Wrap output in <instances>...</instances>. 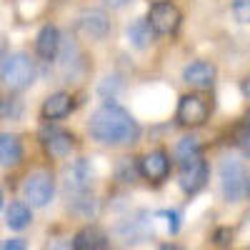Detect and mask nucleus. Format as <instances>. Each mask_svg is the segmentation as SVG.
Returning a JSON list of instances; mask_svg holds the SVG:
<instances>
[{"mask_svg":"<svg viewBox=\"0 0 250 250\" xmlns=\"http://www.w3.org/2000/svg\"><path fill=\"white\" fill-rule=\"evenodd\" d=\"M88 130L103 145H128L135 143L140 135V128L133 120V115L115 103H103L90 115Z\"/></svg>","mask_w":250,"mask_h":250,"instance_id":"1","label":"nucleus"},{"mask_svg":"<svg viewBox=\"0 0 250 250\" xmlns=\"http://www.w3.org/2000/svg\"><path fill=\"white\" fill-rule=\"evenodd\" d=\"M248 185H250V178H248V170L243 160L228 155L223 158L220 163V188H223V195L228 203H238L248 195Z\"/></svg>","mask_w":250,"mask_h":250,"instance_id":"2","label":"nucleus"},{"mask_svg":"<svg viewBox=\"0 0 250 250\" xmlns=\"http://www.w3.org/2000/svg\"><path fill=\"white\" fill-rule=\"evenodd\" d=\"M0 78H3V83L10 90H25L35 78V65L25 53H10L3 60Z\"/></svg>","mask_w":250,"mask_h":250,"instance_id":"3","label":"nucleus"},{"mask_svg":"<svg viewBox=\"0 0 250 250\" xmlns=\"http://www.w3.org/2000/svg\"><path fill=\"white\" fill-rule=\"evenodd\" d=\"M23 195L33 208H45L55 195V180L45 170H35L23 183Z\"/></svg>","mask_w":250,"mask_h":250,"instance_id":"4","label":"nucleus"},{"mask_svg":"<svg viewBox=\"0 0 250 250\" xmlns=\"http://www.w3.org/2000/svg\"><path fill=\"white\" fill-rule=\"evenodd\" d=\"M178 123L185 125V128H198V125H203L208 120V115H210V105H208V100L198 93H188L180 98L178 103Z\"/></svg>","mask_w":250,"mask_h":250,"instance_id":"5","label":"nucleus"},{"mask_svg":"<svg viewBox=\"0 0 250 250\" xmlns=\"http://www.w3.org/2000/svg\"><path fill=\"white\" fill-rule=\"evenodd\" d=\"M148 23L153 28V33L158 35H170L178 30L180 25V10L168 3V0H158V3L150 5V13H148Z\"/></svg>","mask_w":250,"mask_h":250,"instance_id":"6","label":"nucleus"},{"mask_svg":"<svg viewBox=\"0 0 250 250\" xmlns=\"http://www.w3.org/2000/svg\"><path fill=\"white\" fill-rule=\"evenodd\" d=\"M153 235V218L148 213H135L130 218L120 220L118 225V238L125 243V245H135V243H143Z\"/></svg>","mask_w":250,"mask_h":250,"instance_id":"7","label":"nucleus"},{"mask_svg":"<svg viewBox=\"0 0 250 250\" xmlns=\"http://www.w3.org/2000/svg\"><path fill=\"white\" fill-rule=\"evenodd\" d=\"M208 175H210V168H208V163L203 158L183 165V173H180V188H183V193L195 195L198 190H203L205 183H208Z\"/></svg>","mask_w":250,"mask_h":250,"instance_id":"8","label":"nucleus"},{"mask_svg":"<svg viewBox=\"0 0 250 250\" xmlns=\"http://www.w3.org/2000/svg\"><path fill=\"white\" fill-rule=\"evenodd\" d=\"M140 175L145 180H150V183H163L165 178H168L170 173V158L165 150H150L148 155H145L140 160Z\"/></svg>","mask_w":250,"mask_h":250,"instance_id":"9","label":"nucleus"},{"mask_svg":"<svg viewBox=\"0 0 250 250\" xmlns=\"http://www.w3.org/2000/svg\"><path fill=\"white\" fill-rule=\"evenodd\" d=\"M215 75H218L215 65H213V62H208V60H195V62H190V65L183 70V80L190 88H195V90L210 88L215 83Z\"/></svg>","mask_w":250,"mask_h":250,"instance_id":"10","label":"nucleus"},{"mask_svg":"<svg viewBox=\"0 0 250 250\" xmlns=\"http://www.w3.org/2000/svg\"><path fill=\"white\" fill-rule=\"evenodd\" d=\"M78 30L90 40H103L110 30V20L103 10H85L78 18Z\"/></svg>","mask_w":250,"mask_h":250,"instance_id":"11","label":"nucleus"},{"mask_svg":"<svg viewBox=\"0 0 250 250\" xmlns=\"http://www.w3.org/2000/svg\"><path fill=\"white\" fill-rule=\"evenodd\" d=\"M105 245H108V235L98 225L80 228L73 238V250H105Z\"/></svg>","mask_w":250,"mask_h":250,"instance_id":"12","label":"nucleus"},{"mask_svg":"<svg viewBox=\"0 0 250 250\" xmlns=\"http://www.w3.org/2000/svg\"><path fill=\"white\" fill-rule=\"evenodd\" d=\"M75 108V103L70 98V93H53L45 103H43V118L45 120H62V118H68Z\"/></svg>","mask_w":250,"mask_h":250,"instance_id":"13","label":"nucleus"},{"mask_svg":"<svg viewBox=\"0 0 250 250\" xmlns=\"http://www.w3.org/2000/svg\"><path fill=\"white\" fill-rule=\"evenodd\" d=\"M43 145L48 155L53 158H65L70 150H73V135L65 133V130H58V128H50L43 133Z\"/></svg>","mask_w":250,"mask_h":250,"instance_id":"14","label":"nucleus"},{"mask_svg":"<svg viewBox=\"0 0 250 250\" xmlns=\"http://www.w3.org/2000/svg\"><path fill=\"white\" fill-rule=\"evenodd\" d=\"M60 50V33L55 25H45L35 38V53L43 60H53Z\"/></svg>","mask_w":250,"mask_h":250,"instance_id":"15","label":"nucleus"},{"mask_svg":"<svg viewBox=\"0 0 250 250\" xmlns=\"http://www.w3.org/2000/svg\"><path fill=\"white\" fill-rule=\"evenodd\" d=\"M30 223H33V213H30L28 203L13 200L8 205V210H5V225L10 228V230H23V228H28Z\"/></svg>","mask_w":250,"mask_h":250,"instance_id":"16","label":"nucleus"},{"mask_svg":"<svg viewBox=\"0 0 250 250\" xmlns=\"http://www.w3.org/2000/svg\"><path fill=\"white\" fill-rule=\"evenodd\" d=\"M20 158H23V145H20L18 135H10V133H0V165H18Z\"/></svg>","mask_w":250,"mask_h":250,"instance_id":"17","label":"nucleus"},{"mask_svg":"<svg viewBox=\"0 0 250 250\" xmlns=\"http://www.w3.org/2000/svg\"><path fill=\"white\" fill-rule=\"evenodd\" d=\"M125 35H128V43L133 48H138V50H145L153 43V28L148 23V18L145 20L140 18V20H135V23H130L128 30H125Z\"/></svg>","mask_w":250,"mask_h":250,"instance_id":"18","label":"nucleus"},{"mask_svg":"<svg viewBox=\"0 0 250 250\" xmlns=\"http://www.w3.org/2000/svg\"><path fill=\"white\" fill-rule=\"evenodd\" d=\"M198 158H200V140L198 138L188 135V138L178 140V145H175V160L180 165H188V163H193Z\"/></svg>","mask_w":250,"mask_h":250,"instance_id":"19","label":"nucleus"},{"mask_svg":"<svg viewBox=\"0 0 250 250\" xmlns=\"http://www.w3.org/2000/svg\"><path fill=\"white\" fill-rule=\"evenodd\" d=\"M233 15L238 23H250V0H233Z\"/></svg>","mask_w":250,"mask_h":250,"instance_id":"20","label":"nucleus"},{"mask_svg":"<svg viewBox=\"0 0 250 250\" xmlns=\"http://www.w3.org/2000/svg\"><path fill=\"white\" fill-rule=\"evenodd\" d=\"M135 175H140V168H133V165H130V160H128V158H123L120 168H118V178H120L123 183H130Z\"/></svg>","mask_w":250,"mask_h":250,"instance_id":"21","label":"nucleus"},{"mask_svg":"<svg viewBox=\"0 0 250 250\" xmlns=\"http://www.w3.org/2000/svg\"><path fill=\"white\" fill-rule=\"evenodd\" d=\"M118 88H120V83H118V78H115V75H113V78L108 75V78H103V83H100V95H103V98H108V95L113 98Z\"/></svg>","mask_w":250,"mask_h":250,"instance_id":"22","label":"nucleus"},{"mask_svg":"<svg viewBox=\"0 0 250 250\" xmlns=\"http://www.w3.org/2000/svg\"><path fill=\"white\" fill-rule=\"evenodd\" d=\"M0 250H28L25 238H8L0 243Z\"/></svg>","mask_w":250,"mask_h":250,"instance_id":"23","label":"nucleus"},{"mask_svg":"<svg viewBox=\"0 0 250 250\" xmlns=\"http://www.w3.org/2000/svg\"><path fill=\"white\" fill-rule=\"evenodd\" d=\"M163 218L168 220V230L175 235V233L180 230V213H175V210H165V213H163Z\"/></svg>","mask_w":250,"mask_h":250,"instance_id":"24","label":"nucleus"},{"mask_svg":"<svg viewBox=\"0 0 250 250\" xmlns=\"http://www.w3.org/2000/svg\"><path fill=\"white\" fill-rule=\"evenodd\" d=\"M230 240H233V233L228 230V228H220V230H215V243H218L220 248H228V245H230Z\"/></svg>","mask_w":250,"mask_h":250,"instance_id":"25","label":"nucleus"},{"mask_svg":"<svg viewBox=\"0 0 250 250\" xmlns=\"http://www.w3.org/2000/svg\"><path fill=\"white\" fill-rule=\"evenodd\" d=\"M45 250H73V243L55 238V240H50V243H48V248H45Z\"/></svg>","mask_w":250,"mask_h":250,"instance_id":"26","label":"nucleus"},{"mask_svg":"<svg viewBox=\"0 0 250 250\" xmlns=\"http://www.w3.org/2000/svg\"><path fill=\"white\" fill-rule=\"evenodd\" d=\"M105 3H108L110 8H123L125 3H130V0H105Z\"/></svg>","mask_w":250,"mask_h":250,"instance_id":"27","label":"nucleus"},{"mask_svg":"<svg viewBox=\"0 0 250 250\" xmlns=\"http://www.w3.org/2000/svg\"><path fill=\"white\" fill-rule=\"evenodd\" d=\"M243 93H245V95H248V98H250V78H248V80H245V83H243Z\"/></svg>","mask_w":250,"mask_h":250,"instance_id":"28","label":"nucleus"},{"mask_svg":"<svg viewBox=\"0 0 250 250\" xmlns=\"http://www.w3.org/2000/svg\"><path fill=\"white\" fill-rule=\"evenodd\" d=\"M160 250H183V248H180V245H173V243H170V245H163Z\"/></svg>","mask_w":250,"mask_h":250,"instance_id":"29","label":"nucleus"},{"mask_svg":"<svg viewBox=\"0 0 250 250\" xmlns=\"http://www.w3.org/2000/svg\"><path fill=\"white\" fill-rule=\"evenodd\" d=\"M245 148H248V153H250V133H248V138H245Z\"/></svg>","mask_w":250,"mask_h":250,"instance_id":"30","label":"nucleus"},{"mask_svg":"<svg viewBox=\"0 0 250 250\" xmlns=\"http://www.w3.org/2000/svg\"><path fill=\"white\" fill-rule=\"evenodd\" d=\"M3 200H5V198H3V190H0V208H3Z\"/></svg>","mask_w":250,"mask_h":250,"instance_id":"31","label":"nucleus"},{"mask_svg":"<svg viewBox=\"0 0 250 250\" xmlns=\"http://www.w3.org/2000/svg\"><path fill=\"white\" fill-rule=\"evenodd\" d=\"M248 123H250V110H248Z\"/></svg>","mask_w":250,"mask_h":250,"instance_id":"32","label":"nucleus"},{"mask_svg":"<svg viewBox=\"0 0 250 250\" xmlns=\"http://www.w3.org/2000/svg\"><path fill=\"white\" fill-rule=\"evenodd\" d=\"M248 193H250V185H248Z\"/></svg>","mask_w":250,"mask_h":250,"instance_id":"33","label":"nucleus"}]
</instances>
